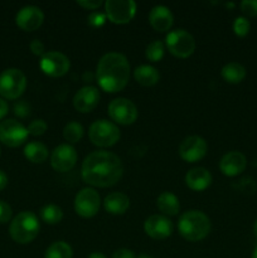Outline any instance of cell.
I'll return each mask as SVG.
<instances>
[{
	"instance_id": "25",
	"label": "cell",
	"mask_w": 257,
	"mask_h": 258,
	"mask_svg": "<svg viewBox=\"0 0 257 258\" xmlns=\"http://www.w3.org/2000/svg\"><path fill=\"white\" fill-rule=\"evenodd\" d=\"M222 77L229 83H239L246 77V68L238 62H229L222 68Z\"/></svg>"
},
{
	"instance_id": "17",
	"label": "cell",
	"mask_w": 257,
	"mask_h": 258,
	"mask_svg": "<svg viewBox=\"0 0 257 258\" xmlns=\"http://www.w3.org/2000/svg\"><path fill=\"white\" fill-rule=\"evenodd\" d=\"M247 159L241 151H229L222 156L219 169L227 176H236L246 169Z\"/></svg>"
},
{
	"instance_id": "6",
	"label": "cell",
	"mask_w": 257,
	"mask_h": 258,
	"mask_svg": "<svg viewBox=\"0 0 257 258\" xmlns=\"http://www.w3.org/2000/svg\"><path fill=\"white\" fill-rule=\"evenodd\" d=\"M88 136L92 144L100 148L112 146L120 140V130L108 120H97L90 126Z\"/></svg>"
},
{
	"instance_id": "7",
	"label": "cell",
	"mask_w": 257,
	"mask_h": 258,
	"mask_svg": "<svg viewBox=\"0 0 257 258\" xmlns=\"http://www.w3.org/2000/svg\"><path fill=\"white\" fill-rule=\"evenodd\" d=\"M166 47L174 55L186 58L193 54L196 49V40L193 35L184 29H175L166 35Z\"/></svg>"
},
{
	"instance_id": "5",
	"label": "cell",
	"mask_w": 257,
	"mask_h": 258,
	"mask_svg": "<svg viewBox=\"0 0 257 258\" xmlns=\"http://www.w3.org/2000/svg\"><path fill=\"white\" fill-rule=\"evenodd\" d=\"M27 87V77L18 68H8L0 75V95L7 100H17Z\"/></svg>"
},
{
	"instance_id": "12",
	"label": "cell",
	"mask_w": 257,
	"mask_h": 258,
	"mask_svg": "<svg viewBox=\"0 0 257 258\" xmlns=\"http://www.w3.org/2000/svg\"><path fill=\"white\" fill-rule=\"evenodd\" d=\"M100 194L92 188H85L78 191L75 198V211L83 218H91L100 209Z\"/></svg>"
},
{
	"instance_id": "26",
	"label": "cell",
	"mask_w": 257,
	"mask_h": 258,
	"mask_svg": "<svg viewBox=\"0 0 257 258\" xmlns=\"http://www.w3.org/2000/svg\"><path fill=\"white\" fill-rule=\"evenodd\" d=\"M72 247L63 241L54 242L45 251L44 258H72Z\"/></svg>"
},
{
	"instance_id": "30",
	"label": "cell",
	"mask_w": 257,
	"mask_h": 258,
	"mask_svg": "<svg viewBox=\"0 0 257 258\" xmlns=\"http://www.w3.org/2000/svg\"><path fill=\"white\" fill-rule=\"evenodd\" d=\"M249 28H251V24L246 17H238L233 22V30L238 37H244L248 34Z\"/></svg>"
},
{
	"instance_id": "27",
	"label": "cell",
	"mask_w": 257,
	"mask_h": 258,
	"mask_svg": "<svg viewBox=\"0 0 257 258\" xmlns=\"http://www.w3.org/2000/svg\"><path fill=\"white\" fill-rule=\"evenodd\" d=\"M40 218L48 224L59 223L63 218L62 208L55 204H47L40 209Z\"/></svg>"
},
{
	"instance_id": "22",
	"label": "cell",
	"mask_w": 257,
	"mask_h": 258,
	"mask_svg": "<svg viewBox=\"0 0 257 258\" xmlns=\"http://www.w3.org/2000/svg\"><path fill=\"white\" fill-rule=\"evenodd\" d=\"M134 76H135V80L143 86L156 85L159 78H160L158 70L149 64H141L136 67L135 71H134Z\"/></svg>"
},
{
	"instance_id": "43",
	"label": "cell",
	"mask_w": 257,
	"mask_h": 258,
	"mask_svg": "<svg viewBox=\"0 0 257 258\" xmlns=\"http://www.w3.org/2000/svg\"><path fill=\"white\" fill-rule=\"evenodd\" d=\"M251 258H257V246H256V248L253 249V253H252Z\"/></svg>"
},
{
	"instance_id": "3",
	"label": "cell",
	"mask_w": 257,
	"mask_h": 258,
	"mask_svg": "<svg viewBox=\"0 0 257 258\" xmlns=\"http://www.w3.org/2000/svg\"><path fill=\"white\" fill-rule=\"evenodd\" d=\"M211 221L201 211H188L179 218L178 228L181 236L190 242L206 238L211 232Z\"/></svg>"
},
{
	"instance_id": "14",
	"label": "cell",
	"mask_w": 257,
	"mask_h": 258,
	"mask_svg": "<svg viewBox=\"0 0 257 258\" xmlns=\"http://www.w3.org/2000/svg\"><path fill=\"white\" fill-rule=\"evenodd\" d=\"M77 163V151L68 144H62L52 151L50 164L55 171H70Z\"/></svg>"
},
{
	"instance_id": "9",
	"label": "cell",
	"mask_w": 257,
	"mask_h": 258,
	"mask_svg": "<svg viewBox=\"0 0 257 258\" xmlns=\"http://www.w3.org/2000/svg\"><path fill=\"white\" fill-rule=\"evenodd\" d=\"M106 17L115 24H126L136 14L134 0H107L105 3Z\"/></svg>"
},
{
	"instance_id": "38",
	"label": "cell",
	"mask_w": 257,
	"mask_h": 258,
	"mask_svg": "<svg viewBox=\"0 0 257 258\" xmlns=\"http://www.w3.org/2000/svg\"><path fill=\"white\" fill-rule=\"evenodd\" d=\"M112 258H136L135 253L128 248H120L112 254Z\"/></svg>"
},
{
	"instance_id": "19",
	"label": "cell",
	"mask_w": 257,
	"mask_h": 258,
	"mask_svg": "<svg viewBox=\"0 0 257 258\" xmlns=\"http://www.w3.org/2000/svg\"><path fill=\"white\" fill-rule=\"evenodd\" d=\"M173 13L165 5H155L149 13V22L158 32H166L173 25Z\"/></svg>"
},
{
	"instance_id": "23",
	"label": "cell",
	"mask_w": 257,
	"mask_h": 258,
	"mask_svg": "<svg viewBox=\"0 0 257 258\" xmlns=\"http://www.w3.org/2000/svg\"><path fill=\"white\" fill-rule=\"evenodd\" d=\"M156 206L164 214H168V216H175L180 209L179 199L176 198L175 194L170 193V191L161 193L156 199Z\"/></svg>"
},
{
	"instance_id": "15",
	"label": "cell",
	"mask_w": 257,
	"mask_h": 258,
	"mask_svg": "<svg viewBox=\"0 0 257 258\" xmlns=\"http://www.w3.org/2000/svg\"><path fill=\"white\" fill-rule=\"evenodd\" d=\"M145 233L153 239H165L173 233V223L166 217L154 214L149 217L144 223Z\"/></svg>"
},
{
	"instance_id": "44",
	"label": "cell",
	"mask_w": 257,
	"mask_h": 258,
	"mask_svg": "<svg viewBox=\"0 0 257 258\" xmlns=\"http://www.w3.org/2000/svg\"><path fill=\"white\" fill-rule=\"evenodd\" d=\"M139 258H153V257H150V256H140Z\"/></svg>"
},
{
	"instance_id": "31",
	"label": "cell",
	"mask_w": 257,
	"mask_h": 258,
	"mask_svg": "<svg viewBox=\"0 0 257 258\" xmlns=\"http://www.w3.org/2000/svg\"><path fill=\"white\" fill-rule=\"evenodd\" d=\"M47 127H48L47 122H45L44 120H42V118H38V120L32 121L27 128H28V133H29L30 135L40 136L47 131Z\"/></svg>"
},
{
	"instance_id": "35",
	"label": "cell",
	"mask_w": 257,
	"mask_h": 258,
	"mask_svg": "<svg viewBox=\"0 0 257 258\" xmlns=\"http://www.w3.org/2000/svg\"><path fill=\"white\" fill-rule=\"evenodd\" d=\"M106 22V15L100 12H93L88 15V24L92 27H101Z\"/></svg>"
},
{
	"instance_id": "28",
	"label": "cell",
	"mask_w": 257,
	"mask_h": 258,
	"mask_svg": "<svg viewBox=\"0 0 257 258\" xmlns=\"http://www.w3.org/2000/svg\"><path fill=\"white\" fill-rule=\"evenodd\" d=\"M63 136L66 140L71 144H76L82 139L83 136V126L80 122L71 121L63 128Z\"/></svg>"
},
{
	"instance_id": "32",
	"label": "cell",
	"mask_w": 257,
	"mask_h": 258,
	"mask_svg": "<svg viewBox=\"0 0 257 258\" xmlns=\"http://www.w3.org/2000/svg\"><path fill=\"white\" fill-rule=\"evenodd\" d=\"M242 13L247 17H256L257 15V0H243L239 4Z\"/></svg>"
},
{
	"instance_id": "1",
	"label": "cell",
	"mask_w": 257,
	"mask_h": 258,
	"mask_svg": "<svg viewBox=\"0 0 257 258\" xmlns=\"http://www.w3.org/2000/svg\"><path fill=\"white\" fill-rule=\"evenodd\" d=\"M85 183L100 188H107L117 183L123 174V165L116 154L106 150L88 154L81 169Z\"/></svg>"
},
{
	"instance_id": "13",
	"label": "cell",
	"mask_w": 257,
	"mask_h": 258,
	"mask_svg": "<svg viewBox=\"0 0 257 258\" xmlns=\"http://www.w3.org/2000/svg\"><path fill=\"white\" fill-rule=\"evenodd\" d=\"M208 146L206 140L201 136H188L179 145V155L188 163H196L206 156Z\"/></svg>"
},
{
	"instance_id": "4",
	"label": "cell",
	"mask_w": 257,
	"mask_h": 258,
	"mask_svg": "<svg viewBox=\"0 0 257 258\" xmlns=\"http://www.w3.org/2000/svg\"><path fill=\"white\" fill-rule=\"evenodd\" d=\"M39 222L33 212H22L14 217L9 227L10 237L17 243H30L39 233Z\"/></svg>"
},
{
	"instance_id": "2",
	"label": "cell",
	"mask_w": 257,
	"mask_h": 258,
	"mask_svg": "<svg viewBox=\"0 0 257 258\" xmlns=\"http://www.w3.org/2000/svg\"><path fill=\"white\" fill-rule=\"evenodd\" d=\"M98 85L106 92H118L127 85L130 78V63L118 52L106 53L97 64L96 71Z\"/></svg>"
},
{
	"instance_id": "20",
	"label": "cell",
	"mask_w": 257,
	"mask_h": 258,
	"mask_svg": "<svg viewBox=\"0 0 257 258\" xmlns=\"http://www.w3.org/2000/svg\"><path fill=\"white\" fill-rule=\"evenodd\" d=\"M212 183V175L207 169L201 168H193L186 173L185 175V184L188 188L191 190L201 191L208 188Z\"/></svg>"
},
{
	"instance_id": "39",
	"label": "cell",
	"mask_w": 257,
	"mask_h": 258,
	"mask_svg": "<svg viewBox=\"0 0 257 258\" xmlns=\"http://www.w3.org/2000/svg\"><path fill=\"white\" fill-rule=\"evenodd\" d=\"M8 111H9V106H8V103L3 98H0V120L7 116Z\"/></svg>"
},
{
	"instance_id": "41",
	"label": "cell",
	"mask_w": 257,
	"mask_h": 258,
	"mask_svg": "<svg viewBox=\"0 0 257 258\" xmlns=\"http://www.w3.org/2000/svg\"><path fill=\"white\" fill-rule=\"evenodd\" d=\"M88 258H107L105 256V254L100 253V252H93V253H91Z\"/></svg>"
},
{
	"instance_id": "24",
	"label": "cell",
	"mask_w": 257,
	"mask_h": 258,
	"mask_svg": "<svg viewBox=\"0 0 257 258\" xmlns=\"http://www.w3.org/2000/svg\"><path fill=\"white\" fill-rule=\"evenodd\" d=\"M24 155L29 161L35 164L44 163L48 158V149L38 141H32L24 148Z\"/></svg>"
},
{
	"instance_id": "42",
	"label": "cell",
	"mask_w": 257,
	"mask_h": 258,
	"mask_svg": "<svg viewBox=\"0 0 257 258\" xmlns=\"http://www.w3.org/2000/svg\"><path fill=\"white\" fill-rule=\"evenodd\" d=\"M253 233H254V236H256V238H257V221L254 222V226H253Z\"/></svg>"
},
{
	"instance_id": "37",
	"label": "cell",
	"mask_w": 257,
	"mask_h": 258,
	"mask_svg": "<svg viewBox=\"0 0 257 258\" xmlns=\"http://www.w3.org/2000/svg\"><path fill=\"white\" fill-rule=\"evenodd\" d=\"M77 4L80 5V7L85 8V9L95 10L102 5V2H101V0H78Z\"/></svg>"
},
{
	"instance_id": "10",
	"label": "cell",
	"mask_w": 257,
	"mask_h": 258,
	"mask_svg": "<svg viewBox=\"0 0 257 258\" xmlns=\"http://www.w3.org/2000/svg\"><path fill=\"white\" fill-rule=\"evenodd\" d=\"M108 115L120 125H131L138 118V108L128 98H115L108 105Z\"/></svg>"
},
{
	"instance_id": "16",
	"label": "cell",
	"mask_w": 257,
	"mask_h": 258,
	"mask_svg": "<svg viewBox=\"0 0 257 258\" xmlns=\"http://www.w3.org/2000/svg\"><path fill=\"white\" fill-rule=\"evenodd\" d=\"M43 20H44V14H43L42 9L35 5H27V7L22 8L15 18L18 27L27 32H33V30L38 29L42 25Z\"/></svg>"
},
{
	"instance_id": "8",
	"label": "cell",
	"mask_w": 257,
	"mask_h": 258,
	"mask_svg": "<svg viewBox=\"0 0 257 258\" xmlns=\"http://www.w3.org/2000/svg\"><path fill=\"white\" fill-rule=\"evenodd\" d=\"M28 128L19 121L8 118L0 122V141L9 148H18L28 139Z\"/></svg>"
},
{
	"instance_id": "18",
	"label": "cell",
	"mask_w": 257,
	"mask_h": 258,
	"mask_svg": "<svg viewBox=\"0 0 257 258\" xmlns=\"http://www.w3.org/2000/svg\"><path fill=\"white\" fill-rule=\"evenodd\" d=\"M100 101V92L93 86H85L73 97L75 108L80 112L86 113L92 111Z\"/></svg>"
},
{
	"instance_id": "29",
	"label": "cell",
	"mask_w": 257,
	"mask_h": 258,
	"mask_svg": "<svg viewBox=\"0 0 257 258\" xmlns=\"http://www.w3.org/2000/svg\"><path fill=\"white\" fill-rule=\"evenodd\" d=\"M164 43L161 40H154L146 47L145 55L151 62H159L164 57Z\"/></svg>"
},
{
	"instance_id": "34",
	"label": "cell",
	"mask_w": 257,
	"mask_h": 258,
	"mask_svg": "<svg viewBox=\"0 0 257 258\" xmlns=\"http://www.w3.org/2000/svg\"><path fill=\"white\" fill-rule=\"evenodd\" d=\"M13 211L12 207L4 201H0V223H7L12 219Z\"/></svg>"
},
{
	"instance_id": "40",
	"label": "cell",
	"mask_w": 257,
	"mask_h": 258,
	"mask_svg": "<svg viewBox=\"0 0 257 258\" xmlns=\"http://www.w3.org/2000/svg\"><path fill=\"white\" fill-rule=\"evenodd\" d=\"M7 185H8L7 174H5L3 170H0V190H3Z\"/></svg>"
},
{
	"instance_id": "33",
	"label": "cell",
	"mask_w": 257,
	"mask_h": 258,
	"mask_svg": "<svg viewBox=\"0 0 257 258\" xmlns=\"http://www.w3.org/2000/svg\"><path fill=\"white\" fill-rule=\"evenodd\" d=\"M14 113L19 117H27L30 115V105L27 101H18L14 105Z\"/></svg>"
},
{
	"instance_id": "11",
	"label": "cell",
	"mask_w": 257,
	"mask_h": 258,
	"mask_svg": "<svg viewBox=\"0 0 257 258\" xmlns=\"http://www.w3.org/2000/svg\"><path fill=\"white\" fill-rule=\"evenodd\" d=\"M70 58L58 50L45 52L40 58V70L50 77H62L70 71Z\"/></svg>"
},
{
	"instance_id": "36",
	"label": "cell",
	"mask_w": 257,
	"mask_h": 258,
	"mask_svg": "<svg viewBox=\"0 0 257 258\" xmlns=\"http://www.w3.org/2000/svg\"><path fill=\"white\" fill-rule=\"evenodd\" d=\"M29 48H30V50H32L33 54L40 55V57H43V55L45 54L44 44H43V43L40 42L39 39L32 40V42H30V44H29Z\"/></svg>"
},
{
	"instance_id": "21",
	"label": "cell",
	"mask_w": 257,
	"mask_h": 258,
	"mask_svg": "<svg viewBox=\"0 0 257 258\" xmlns=\"http://www.w3.org/2000/svg\"><path fill=\"white\" fill-rule=\"evenodd\" d=\"M105 209L111 214H123L130 207V198L126 194L115 191L108 194L103 202Z\"/></svg>"
}]
</instances>
